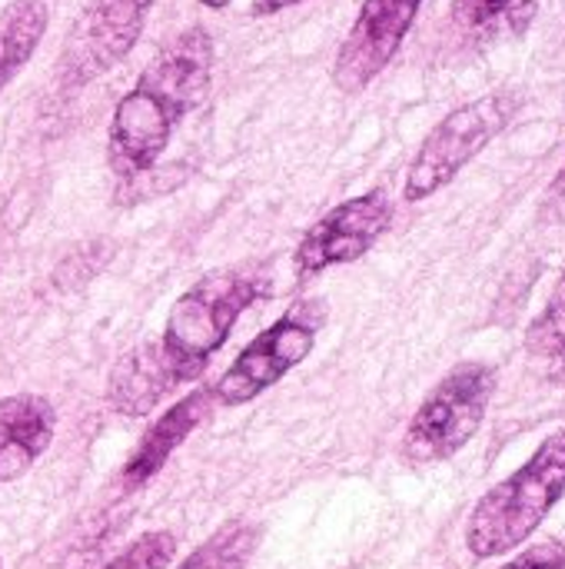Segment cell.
<instances>
[{"label":"cell","mask_w":565,"mask_h":569,"mask_svg":"<svg viewBox=\"0 0 565 569\" xmlns=\"http://www.w3.org/2000/svg\"><path fill=\"white\" fill-rule=\"evenodd\" d=\"M496 393V370L490 363H456L413 413L400 453L413 467L456 457L483 427Z\"/></svg>","instance_id":"277c9868"},{"label":"cell","mask_w":565,"mask_h":569,"mask_svg":"<svg viewBox=\"0 0 565 569\" xmlns=\"http://www.w3.org/2000/svg\"><path fill=\"white\" fill-rule=\"evenodd\" d=\"M213 63L216 43L193 23L170 37L120 97L107 130V163L120 187L140 183L160 163L176 127L206 100Z\"/></svg>","instance_id":"7a4b0ae2"},{"label":"cell","mask_w":565,"mask_h":569,"mask_svg":"<svg viewBox=\"0 0 565 569\" xmlns=\"http://www.w3.org/2000/svg\"><path fill=\"white\" fill-rule=\"evenodd\" d=\"M390 223H393V200L380 187L336 203L300 237L293 250L296 280L306 283L330 267L356 263L380 243Z\"/></svg>","instance_id":"52a82bcc"},{"label":"cell","mask_w":565,"mask_h":569,"mask_svg":"<svg viewBox=\"0 0 565 569\" xmlns=\"http://www.w3.org/2000/svg\"><path fill=\"white\" fill-rule=\"evenodd\" d=\"M533 0H453V23L466 33H486L500 23L526 27Z\"/></svg>","instance_id":"5bb4252c"},{"label":"cell","mask_w":565,"mask_h":569,"mask_svg":"<svg viewBox=\"0 0 565 569\" xmlns=\"http://www.w3.org/2000/svg\"><path fill=\"white\" fill-rule=\"evenodd\" d=\"M266 293L270 273L260 263H230L203 273L176 297L163 330L113 363L107 407L127 420L150 417L167 397L210 370L236 320Z\"/></svg>","instance_id":"6da1fadb"},{"label":"cell","mask_w":565,"mask_h":569,"mask_svg":"<svg viewBox=\"0 0 565 569\" xmlns=\"http://www.w3.org/2000/svg\"><path fill=\"white\" fill-rule=\"evenodd\" d=\"M200 3H203V7H210V10H223L230 0H200Z\"/></svg>","instance_id":"ffe728a7"},{"label":"cell","mask_w":565,"mask_h":569,"mask_svg":"<svg viewBox=\"0 0 565 569\" xmlns=\"http://www.w3.org/2000/svg\"><path fill=\"white\" fill-rule=\"evenodd\" d=\"M57 410L40 393L0 397V483H13L50 450Z\"/></svg>","instance_id":"8fae6325"},{"label":"cell","mask_w":565,"mask_h":569,"mask_svg":"<svg viewBox=\"0 0 565 569\" xmlns=\"http://www.w3.org/2000/svg\"><path fill=\"white\" fill-rule=\"evenodd\" d=\"M296 3H306V0H253L250 3V13L253 17H273V13H283Z\"/></svg>","instance_id":"d6986e66"},{"label":"cell","mask_w":565,"mask_h":569,"mask_svg":"<svg viewBox=\"0 0 565 569\" xmlns=\"http://www.w3.org/2000/svg\"><path fill=\"white\" fill-rule=\"evenodd\" d=\"M565 497V430H556L533 460L496 483L466 523V547L476 560H493L523 547Z\"/></svg>","instance_id":"3957f363"},{"label":"cell","mask_w":565,"mask_h":569,"mask_svg":"<svg viewBox=\"0 0 565 569\" xmlns=\"http://www.w3.org/2000/svg\"><path fill=\"white\" fill-rule=\"evenodd\" d=\"M47 20L43 0H10L0 10V90L30 63L47 33Z\"/></svg>","instance_id":"7c38bea8"},{"label":"cell","mask_w":565,"mask_h":569,"mask_svg":"<svg viewBox=\"0 0 565 569\" xmlns=\"http://www.w3.org/2000/svg\"><path fill=\"white\" fill-rule=\"evenodd\" d=\"M213 407L216 403H213L210 387H196L186 397H180L176 403H170L163 410V417H157L147 427V433L140 437L137 450L130 453V460H127V467L120 473L123 490H137L147 480H153L167 467V460L173 457V450L183 447V440H190L206 423V417L213 413Z\"/></svg>","instance_id":"30bf717a"},{"label":"cell","mask_w":565,"mask_h":569,"mask_svg":"<svg viewBox=\"0 0 565 569\" xmlns=\"http://www.w3.org/2000/svg\"><path fill=\"white\" fill-rule=\"evenodd\" d=\"M150 7L153 0H93L63 43L57 67L60 87L73 93L113 70L137 47Z\"/></svg>","instance_id":"ba28073f"},{"label":"cell","mask_w":565,"mask_h":569,"mask_svg":"<svg viewBox=\"0 0 565 569\" xmlns=\"http://www.w3.org/2000/svg\"><path fill=\"white\" fill-rule=\"evenodd\" d=\"M173 557H176V537L167 530H150L100 569H167Z\"/></svg>","instance_id":"2e32d148"},{"label":"cell","mask_w":565,"mask_h":569,"mask_svg":"<svg viewBox=\"0 0 565 569\" xmlns=\"http://www.w3.org/2000/svg\"><path fill=\"white\" fill-rule=\"evenodd\" d=\"M500 569H565L563 543H536Z\"/></svg>","instance_id":"e0dca14e"},{"label":"cell","mask_w":565,"mask_h":569,"mask_svg":"<svg viewBox=\"0 0 565 569\" xmlns=\"http://www.w3.org/2000/svg\"><path fill=\"white\" fill-rule=\"evenodd\" d=\"M260 547V527L246 520L223 523L176 569H243Z\"/></svg>","instance_id":"4fadbf2b"},{"label":"cell","mask_w":565,"mask_h":569,"mask_svg":"<svg viewBox=\"0 0 565 569\" xmlns=\"http://www.w3.org/2000/svg\"><path fill=\"white\" fill-rule=\"evenodd\" d=\"M543 217L553 220V223H565V167L556 173L546 200H543Z\"/></svg>","instance_id":"ac0fdd59"},{"label":"cell","mask_w":565,"mask_h":569,"mask_svg":"<svg viewBox=\"0 0 565 569\" xmlns=\"http://www.w3.org/2000/svg\"><path fill=\"white\" fill-rule=\"evenodd\" d=\"M526 350L533 357H565V277L549 293V303L526 330Z\"/></svg>","instance_id":"9a60e30c"},{"label":"cell","mask_w":565,"mask_h":569,"mask_svg":"<svg viewBox=\"0 0 565 569\" xmlns=\"http://www.w3.org/2000/svg\"><path fill=\"white\" fill-rule=\"evenodd\" d=\"M0 569H3V563H0Z\"/></svg>","instance_id":"44dd1931"},{"label":"cell","mask_w":565,"mask_h":569,"mask_svg":"<svg viewBox=\"0 0 565 569\" xmlns=\"http://www.w3.org/2000/svg\"><path fill=\"white\" fill-rule=\"evenodd\" d=\"M423 0H363L333 60V83L343 93L366 90L400 53Z\"/></svg>","instance_id":"9c48e42d"},{"label":"cell","mask_w":565,"mask_h":569,"mask_svg":"<svg viewBox=\"0 0 565 569\" xmlns=\"http://www.w3.org/2000/svg\"><path fill=\"white\" fill-rule=\"evenodd\" d=\"M519 103H523L519 93L496 90V93H486V97L446 113L430 130L423 147L416 150V157L406 170L403 197L410 203H420V200L433 197L436 190L450 187L456 180V173L509 127V120L519 113Z\"/></svg>","instance_id":"8992f818"},{"label":"cell","mask_w":565,"mask_h":569,"mask_svg":"<svg viewBox=\"0 0 565 569\" xmlns=\"http://www.w3.org/2000/svg\"><path fill=\"white\" fill-rule=\"evenodd\" d=\"M326 303L320 297H303L290 303L280 320H273L266 330H260L236 360L216 377L210 387L213 403L220 407H243L253 403L260 393L276 387L293 367H300L313 347L320 330L326 327Z\"/></svg>","instance_id":"5b68a950"}]
</instances>
